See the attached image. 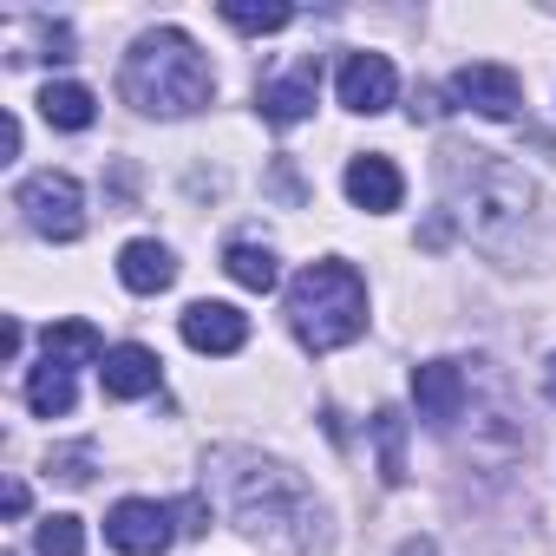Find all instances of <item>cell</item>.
Returning <instances> with one entry per match:
<instances>
[{
	"mask_svg": "<svg viewBox=\"0 0 556 556\" xmlns=\"http://www.w3.org/2000/svg\"><path fill=\"white\" fill-rule=\"evenodd\" d=\"M223 458L236 465V471H223V497H229V517L249 543H268V549H308L315 543L321 510L289 465H268L249 452H223Z\"/></svg>",
	"mask_w": 556,
	"mask_h": 556,
	"instance_id": "obj_1",
	"label": "cell"
},
{
	"mask_svg": "<svg viewBox=\"0 0 556 556\" xmlns=\"http://www.w3.org/2000/svg\"><path fill=\"white\" fill-rule=\"evenodd\" d=\"M118 92L144 118H190L216 99V73H210V60L197 53V40L184 27H151V34L131 40Z\"/></svg>",
	"mask_w": 556,
	"mask_h": 556,
	"instance_id": "obj_2",
	"label": "cell"
},
{
	"mask_svg": "<svg viewBox=\"0 0 556 556\" xmlns=\"http://www.w3.org/2000/svg\"><path fill=\"white\" fill-rule=\"evenodd\" d=\"M289 328L308 354H334L367 334V282L348 262H308L289 282Z\"/></svg>",
	"mask_w": 556,
	"mask_h": 556,
	"instance_id": "obj_3",
	"label": "cell"
},
{
	"mask_svg": "<svg viewBox=\"0 0 556 556\" xmlns=\"http://www.w3.org/2000/svg\"><path fill=\"white\" fill-rule=\"evenodd\" d=\"M536 203V184L523 170H510L497 151H471L465 164H452V210L465 216L471 236L497 242L510 223H523Z\"/></svg>",
	"mask_w": 556,
	"mask_h": 556,
	"instance_id": "obj_4",
	"label": "cell"
},
{
	"mask_svg": "<svg viewBox=\"0 0 556 556\" xmlns=\"http://www.w3.org/2000/svg\"><path fill=\"white\" fill-rule=\"evenodd\" d=\"M14 203H21L27 229L47 236V242H73V236L86 229V190H79V177H66V170H34V177L14 190Z\"/></svg>",
	"mask_w": 556,
	"mask_h": 556,
	"instance_id": "obj_5",
	"label": "cell"
},
{
	"mask_svg": "<svg viewBox=\"0 0 556 556\" xmlns=\"http://www.w3.org/2000/svg\"><path fill=\"white\" fill-rule=\"evenodd\" d=\"M170 504H151V497H118L112 517H105V543L118 556H164L170 549Z\"/></svg>",
	"mask_w": 556,
	"mask_h": 556,
	"instance_id": "obj_6",
	"label": "cell"
},
{
	"mask_svg": "<svg viewBox=\"0 0 556 556\" xmlns=\"http://www.w3.org/2000/svg\"><path fill=\"white\" fill-rule=\"evenodd\" d=\"M452 99H458L465 112H478V118H517L523 86H517V73H510V66L471 60V66H458V73H452Z\"/></svg>",
	"mask_w": 556,
	"mask_h": 556,
	"instance_id": "obj_7",
	"label": "cell"
},
{
	"mask_svg": "<svg viewBox=\"0 0 556 556\" xmlns=\"http://www.w3.org/2000/svg\"><path fill=\"white\" fill-rule=\"evenodd\" d=\"M465 400H471V387H465V367H458V361H426V367H413V406H419V419H426L432 432H452V426L465 419Z\"/></svg>",
	"mask_w": 556,
	"mask_h": 556,
	"instance_id": "obj_8",
	"label": "cell"
},
{
	"mask_svg": "<svg viewBox=\"0 0 556 556\" xmlns=\"http://www.w3.org/2000/svg\"><path fill=\"white\" fill-rule=\"evenodd\" d=\"M393 99H400L393 60H387V53H348V66H341V105L361 112V118H374V112H387Z\"/></svg>",
	"mask_w": 556,
	"mask_h": 556,
	"instance_id": "obj_9",
	"label": "cell"
},
{
	"mask_svg": "<svg viewBox=\"0 0 556 556\" xmlns=\"http://www.w3.org/2000/svg\"><path fill=\"white\" fill-rule=\"evenodd\" d=\"M348 197H354V210H374V216H387V210H400V197H406V177H400V164L387 157V151H361L354 164H348Z\"/></svg>",
	"mask_w": 556,
	"mask_h": 556,
	"instance_id": "obj_10",
	"label": "cell"
},
{
	"mask_svg": "<svg viewBox=\"0 0 556 556\" xmlns=\"http://www.w3.org/2000/svg\"><path fill=\"white\" fill-rule=\"evenodd\" d=\"M177 328H184V341H190L197 354H236V348L249 341V315L229 308V302H190Z\"/></svg>",
	"mask_w": 556,
	"mask_h": 556,
	"instance_id": "obj_11",
	"label": "cell"
},
{
	"mask_svg": "<svg viewBox=\"0 0 556 556\" xmlns=\"http://www.w3.org/2000/svg\"><path fill=\"white\" fill-rule=\"evenodd\" d=\"M315 99H321V66H315V60H302L289 79H268L255 105H262V118H268V125H302V118L315 112Z\"/></svg>",
	"mask_w": 556,
	"mask_h": 556,
	"instance_id": "obj_12",
	"label": "cell"
},
{
	"mask_svg": "<svg viewBox=\"0 0 556 556\" xmlns=\"http://www.w3.org/2000/svg\"><path fill=\"white\" fill-rule=\"evenodd\" d=\"M118 282H125L131 295H157V289H170V282H177V255H170L164 242L138 236V242H125V249H118Z\"/></svg>",
	"mask_w": 556,
	"mask_h": 556,
	"instance_id": "obj_13",
	"label": "cell"
},
{
	"mask_svg": "<svg viewBox=\"0 0 556 556\" xmlns=\"http://www.w3.org/2000/svg\"><path fill=\"white\" fill-rule=\"evenodd\" d=\"M99 380H105L112 400H144V393H157V354L138 348V341H125V348H112L99 361Z\"/></svg>",
	"mask_w": 556,
	"mask_h": 556,
	"instance_id": "obj_14",
	"label": "cell"
},
{
	"mask_svg": "<svg viewBox=\"0 0 556 556\" xmlns=\"http://www.w3.org/2000/svg\"><path fill=\"white\" fill-rule=\"evenodd\" d=\"M223 268H229V282L249 289V295H268L275 282H282V268H275V249L268 242H229L223 249Z\"/></svg>",
	"mask_w": 556,
	"mask_h": 556,
	"instance_id": "obj_15",
	"label": "cell"
},
{
	"mask_svg": "<svg viewBox=\"0 0 556 556\" xmlns=\"http://www.w3.org/2000/svg\"><path fill=\"white\" fill-rule=\"evenodd\" d=\"M73 400H79V387H73V367H60V361H40V367L27 374V406H34L40 419H66V413H73Z\"/></svg>",
	"mask_w": 556,
	"mask_h": 556,
	"instance_id": "obj_16",
	"label": "cell"
},
{
	"mask_svg": "<svg viewBox=\"0 0 556 556\" xmlns=\"http://www.w3.org/2000/svg\"><path fill=\"white\" fill-rule=\"evenodd\" d=\"M40 118L60 125V131H86V125L99 118V99H92L86 86H73V79H53V86L40 92Z\"/></svg>",
	"mask_w": 556,
	"mask_h": 556,
	"instance_id": "obj_17",
	"label": "cell"
},
{
	"mask_svg": "<svg viewBox=\"0 0 556 556\" xmlns=\"http://www.w3.org/2000/svg\"><path fill=\"white\" fill-rule=\"evenodd\" d=\"M112 348L99 341V328L92 321H53L47 328V361H60V367H92V361H105Z\"/></svg>",
	"mask_w": 556,
	"mask_h": 556,
	"instance_id": "obj_18",
	"label": "cell"
},
{
	"mask_svg": "<svg viewBox=\"0 0 556 556\" xmlns=\"http://www.w3.org/2000/svg\"><path fill=\"white\" fill-rule=\"evenodd\" d=\"M374 445H380V478L387 484H406V413L400 406H380L374 413Z\"/></svg>",
	"mask_w": 556,
	"mask_h": 556,
	"instance_id": "obj_19",
	"label": "cell"
},
{
	"mask_svg": "<svg viewBox=\"0 0 556 556\" xmlns=\"http://www.w3.org/2000/svg\"><path fill=\"white\" fill-rule=\"evenodd\" d=\"M223 21L236 27V34H282L289 21H295V8H282V0H223Z\"/></svg>",
	"mask_w": 556,
	"mask_h": 556,
	"instance_id": "obj_20",
	"label": "cell"
},
{
	"mask_svg": "<svg viewBox=\"0 0 556 556\" xmlns=\"http://www.w3.org/2000/svg\"><path fill=\"white\" fill-rule=\"evenodd\" d=\"M34 549H40V556H86V523H79L73 510H53V517H40Z\"/></svg>",
	"mask_w": 556,
	"mask_h": 556,
	"instance_id": "obj_21",
	"label": "cell"
},
{
	"mask_svg": "<svg viewBox=\"0 0 556 556\" xmlns=\"http://www.w3.org/2000/svg\"><path fill=\"white\" fill-rule=\"evenodd\" d=\"M86 465H92V445H79V452H60V458H53V465H47V471H60V478H66V484H86V478H92V471H86Z\"/></svg>",
	"mask_w": 556,
	"mask_h": 556,
	"instance_id": "obj_22",
	"label": "cell"
},
{
	"mask_svg": "<svg viewBox=\"0 0 556 556\" xmlns=\"http://www.w3.org/2000/svg\"><path fill=\"white\" fill-rule=\"evenodd\" d=\"M0 510H8V517H27V484H21V478H8V491H0Z\"/></svg>",
	"mask_w": 556,
	"mask_h": 556,
	"instance_id": "obj_23",
	"label": "cell"
},
{
	"mask_svg": "<svg viewBox=\"0 0 556 556\" xmlns=\"http://www.w3.org/2000/svg\"><path fill=\"white\" fill-rule=\"evenodd\" d=\"M439 112H445L439 92H419V99H413V118H439Z\"/></svg>",
	"mask_w": 556,
	"mask_h": 556,
	"instance_id": "obj_24",
	"label": "cell"
},
{
	"mask_svg": "<svg viewBox=\"0 0 556 556\" xmlns=\"http://www.w3.org/2000/svg\"><path fill=\"white\" fill-rule=\"evenodd\" d=\"M21 341H27V334H21V321H8V334H0V354L14 361V354H21Z\"/></svg>",
	"mask_w": 556,
	"mask_h": 556,
	"instance_id": "obj_25",
	"label": "cell"
},
{
	"mask_svg": "<svg viewBox=\"0 0 556 556\" xmlns=\"http://www.w3.org/2000/svg\"><path fill=\"white\" fill-rule=\"evenodd\" d=\"M400 556H432V543H406V549H400Z\"/></svg>",
	"mask_w": 556,
	"mask_h": 556,
	"instance_id": "obj_26",
	"label": "cell"
},
{
	"mask_svg": "<svg viewBox=\"0 0 556 556\" xmlns=\"http://www.w3.org/2000/svg\"><path fill=\"white\" fill-rule=\"evenodd\" d=\"M549 400H556V361H549Z\"/></svg>",
	"mask_w": 556,
	"mask_h": 556,
	"instance_id": "obj_27",
	"label": "cell"
}]
</instances>
